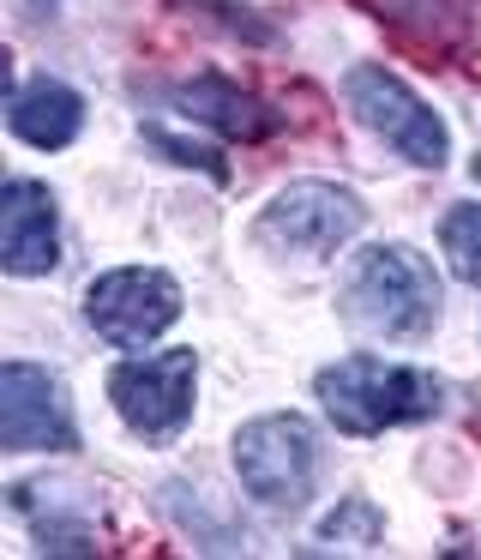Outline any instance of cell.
I'll return each mask as SVG.
<instances>
[{
	"instance_id": "obj_13",
	"label": "cell",
	"mask_w": 481,
	"mask_h": 560,
	"mask_svg": "<svg viewBox=\"0 0 481 560\" xmlns=\"http://www.w3.org/2000/svg\"><path fill=\"white\" fill-rule=\"evenodd\" d=\"M379 536H385V518L373 500H343L319 524V542H343V548H379Z\"/></svg>"
},
{
	"instance_id": "obj_11",
	"label": "cell",
	"mask_w": 481,
	"mask_h": 560,
	"mask_svg": "<svg viewBox=\"0 0 481 560\" xmlns=\"http://www.w3.org/2000/svg\"><path fill=\"white\" fill-rule=\"evenodd\" d=\"M175 103H180V115H187V121H204V127H216V133H228V139H265V133H277V115L265 109L259 97L235 91L228 79H192V85L175 91Z\"/></svg>"
},
{
	"instance_id": "obj_7",
	"label": "cell",
	"mask_w": 481,
	"mask_h": 560,
	"mask_svg": "<svg viewBox=\"0 0 481 560\" xmlns=\"http://www.w3.org/2000/svg\"><path fill=\"white\" fill-rule=\"evenodd\" d=\"M192 380H199V355L192 350L132 355L108 374V398H115L120 422L139 440H175L192 416Z\"/></svg>"
},
{
	"instance_id": "obj_1",
	"label": "cell",
	"mask_w": 481,
	"mask_h": 560,
	"mask_svg": "<svg viewBox=\"0 0 481 560\" xmlns=\"http://www.w3.org/2000/svg\"><path fill=\"white\" fill-rule=\"evenodd\" d=\"M343 319L373 338H427L439 319V278L415 247H367L349 266Z\"/></svg>"
},
{
	"instance_id": "obj_8",
	"label": "cell",
	"mask_w": 481,
	"mask_h": 560,
	"mask_svg": "<svg viewBox=\"0 0 481 560\" xmlns=\"http://www.w3.org/2000/svg\"><path fill=\"white\" fill-rule=\"evenodd\" d=\"M0 446L7 452H67L72 446V416L48 368H31V362L0 368Z\"/></svg>"
},
{
	"instance_id": "obj_3",
	"label": "cell",
	"mask_w": 481,
	"mask_h": 560,
	"mask_svg": "<svg viewBox=\"0 0 481 560\" xmlns=\"http://www.w3.org/2000/svg\"><path fill=\"white\" fill-rule=\"evenodd\" d=\"M367 223V206H361L349 187L331 182H289L271 206L253 218V242L271 247V254H301V259H331L337 247H349Z\"/></svg>"
},
{
	"instance_id": "obj_12",
	"label": "cell",
	"mask_w": 481,
	"mask_h": 560,
	"mask_svg": "<svg viewBox=\"0 0 481 560\" xmlns=\"http://www.w3.org/2000/svg\"><path fill=\"white\" fill-rule=\"evenodd\" d=\"M439 247H445V259H451L457 278H464V283H481V199H476V206L445 211Z\"/></svg>"
},
{
	"instance_id": "obj_4",
	"label": "cell",
	"mask_w": 481,
	"mask_h": 560,
	"mask_svg": "<svg viewBox=\"0 0 481 560\" xmlns=\"http://www.w3.org/2000/svg\"><path fill=\"white\" fill-rule=\"evenodd\" d=\"M241 488L265 506H307L319 476V440L301 416H259L235 434Z\"/></svg>"
},
{
	"instance_id": "obj_10",
	"label": "cell",
	"mask_w": 481,
	"mask_h": 560,
	"mask_svg": "<svg viewBox=\"0 0 481 560\" xmlns=\"http://www.w3.org/2000/svg\"><path fill=\"white\" fill-rule=\"evenodd\" d=\"M7 127L24 139V145H43V151H60L79 139L84 127V103L79 91H67L60 79H31V85L12 91L7 103Z\"/></svg>"
},
{
	"instance_id": "obj_5",
	"label": "cell",
	"mask_w": 481,
	"mask_h": 560,
	"mask_svg": "<svg viewBox=\"0 0 481 560\" xmlns=\"http://www.w3.org/2000/svg\"><path fill=\"white\" fill-rule=\"evenodd\" d=\"M343 97H349V109L361 115V127H373V133H379L397 158L415 163V170H439V163L451 158L445 121L397 73H385V67H355V73L343 79Z\"/></svg>"
},
{
	"instance_id": "obj_9",
	"label": "cell",
	"mask_w": 481,
	"mask_h": 560,
	"mask_svg": "<svg viewBox=\"0 0 481 560\" xmlns=\"http://www.w3.org/2000/svg\"><path fill=\"white\" fill-rule=\"evenodd\" d=\"M0 266L12 278H43L60 266L55 194L43 182H7L0 194Z\"/></svg>"
},
{
	"instance_id": "obj_2",
	"label": "cell",
	"mask_w": 481,
	"mask_h": 560,
	"mask_svg": "<svg viewBox=\"0 0 481 560\" xmlns=\"http://www.w3.org/2000/svg\"><path fill=\"white\" fill-rule=\"evenodd\" d=\"M319 404L343 434H385L397 422L439 416L445 392L421 368L379 362V355H343L319 374Z\"/></svg>"
},
{
	"instance_id": "obj_6",
	"label": "cell",
	"mask_w": 481,
	"mask_h": 560,
	"mask_svg": "<svg viewBox=\"0 0 481 560\" xmlns=\"http://www.w3.org/2000/svg\"><path fill=\"white\" fill-rule=\"evenodd\" d=\"M84 319L115 350H144L180 319V283L156 266H120L84 290Z\"/></svg>"
}]
</instances>
